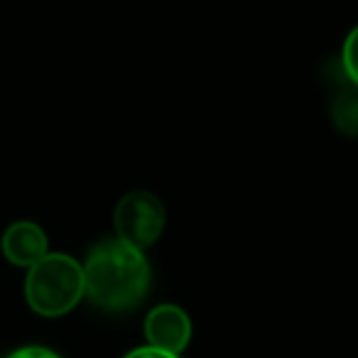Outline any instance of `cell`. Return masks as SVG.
Returning <instances> with one entry per match:
<instances>
[{"label":"cell","instance_id":"6da1fadb","mask_svg":"<svg viewBox=\"0 0 358 358\" xmlns=\"http://www.w3.org/2000/svg\"><path fill=\"white\" fill-rule=\"evenodd\" d=\"M86 297L106 312H128L150 289V263L145 250L118 238L94 245L84 263Z\"/></svg>","mask_w":358,"mask_h":358},{"label":"cell","instance_id":"7a4b0ae2","mask_svg":"<svg viewBox=\"0 0 358 358\" xmlns=\"http://www.w3.org/2000/svg\"><path fill=\"white\" fill-rule=\"evenodd\" d=\"M84 265L66 253H47L27 270L25 297L40 317H64L84 299Z\"/></svg>","mask_w":358,"mask_h":358},{"label":"cell","instance_id":"3957f363","mask_svg":"<svg viewBox=\"0 0 358 358\" xmlns=\"http://www.w3.org/2000/svg\"><path fill=\"white\" fill-rule=\"evenodd\" d=\"M115 238L133 245L138 250H145L159 241L167 226V209L162 199L152 192L135 189L120 196L113 211Z\"/></svg>","mask_w":358,"mask_h":358},{"label":"cell","instance_id":"277c9868","mask_svg":"<svg viewBox=\"0 0 358 358\" xmlns=\"http://www.w3.org/2000/svg\"><path fill=\"white\" fill-rule=\"evenodd\" d=\"M145 338L150 346L182 353L192 341V319L177 304H157L145 317Z\"/></svg>","mask_w":358,"mask_h":358},{"label":"cell","instance_id":"5b68a950","mask_svg":"<svg viewBox=\"0 0 358 358\" xmlns=\"http://www.w3.org/2000/svg\"><path fill=\"white\" fill-rule=\"evenodd\" d=\"M0 248L13 265L30 270L32 265L40 263L50 253V241H47L45 229L37 226L35 221H17V224L6 229Z\"/></svg>","mask_w":358,"mask_h":358},{"label":"cell","instance_id":"8992f818","mask_svg":"<svg viewBox=\"0 0 358 358\" xmlns=\"http://www.w3.org/2000/svg\"><path fill=\"white\" fill-rule=\"evenodd\" d=\"M338 76L341 84L331 99V123L346 138H358V86H353L343 74Z\"/></svg>","mask_w":358,"mask_h":358},{"label":"cell","instance_id":"52a82bcc","mask_svg":"<svg viewBox=\"0 0 358 358\" xmlns=\"http://www.w3.org/2000/svg\"><path fill=\"white\" fill-rule=\"evenodd\" d=\"M338 69H341V74L353 86H358V25L343 40L341 57H338Z\"/></svg>","mask_w":358,"mask_h":358},{"label":"cell","instance_id":"ba28073f","mask_svg":"<svg viewBox=\"0 0 358 358\" xmlns=\"http://www.w3.org/2000/svg\"><path fill=\"white\" fill-rule=\"evenodd\" d=\"M8 358H62V356H57L55 351L42 348V346H25V348H17V351L10 353Z\"/></svg>","mask_w":358,"mask_h":358},{"label":"cell","instance_id":"9c48e42d","mask_svg":"<svg viewBox=\"0 0 358 358\" xmlns=\"http://www.w3.org/2000/svg\"><path fill=\"white\" fill-rule=\"evenodd\" d=\"M123 358H182L177 353H169V351H162V348H155V346H143V348H135L130 351L128 356Z\"/></svg>","mask_w":358,"mask_h":358}]
</instances>
